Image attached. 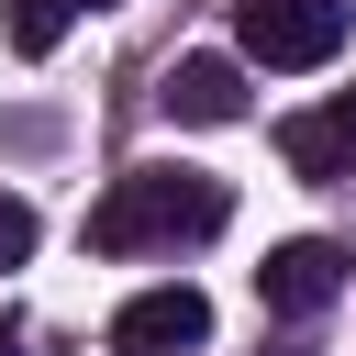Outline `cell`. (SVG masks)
Returning a JSON list of instances; mask_svg holds the SVG:
<instances>
[{"label": "cell", "mask_w": 356, "mask_h": 356, "mask_svg": "<svg viewBox=\"0 0 356 356\" xmlns=\"http://www.w3.org/2000/svg\"><path fill=\"white\" fill-rule=\"evenodd\" d=\"M234 44L256 67H334L345 0H234Z\"/></svg>", "instance_id": "2"}, {"label": "cell", "mask_w": 356, "mask_h": 356, "mask_svg": "<svg viewBox=\"0 0 356 356\" xmlns=\"http://www.w3.org/2000/svg\"><path fill=\"white\" fill-rule=\"evenodd\" d=\"M89 11H100V0H89Z\"/></svg>", "instance_id": "11"}, {"label": "cell", "mask_w": 356, "mask_h": 356, "mask_svg": "<svg viewBox=\"0 0 356 356\" xmlns=\"http://www.w3.org/2000/svg\"><path fill=\"white\" fill-rule=\"evenodd\" d=\"M0 356H22V345H11V334H0Z\"/></svg>", "instance_id": "9"}, {"label": "cell", "mask_w": 356, "mask_h": 356, "mask_svg": "<svg viewBox=\"0 0 356 356\" xmlns=\"http://www.w3.org/2000/svg\"><path fill=\"white\" fill-rule=\"evenodd\" d=\"M345 245L334 234H289V245H267V267H256V300L278 312V323H312V312H334L345 300Z\"/></svg>", "instance_id": "3"}, {"label": "cell", "mask_w": 356, "mask_h": 356, "mask_svg": "<svg viewBox=\"0 0 356 356\" xmlns=\"http://www.w3.org/2000/svg\"><path fill=\"white\" fill-rule=\"evenodd\" d=\"M22 256H33V200L0 189V267H22Z\"/></svg>", "instance_id": "8"}, {"label": "cell", "mask_w": 356, "mask_h": 356, "mask_svg": "<svg viewBox=\"0 0 356 356\" xmlns=\"http://www.w3.org/2000/svg\"><path fill=\"white\" fill-rule=\"evenodd\" d=\"M278 156H289L300 178H356V89L289 111V122H278Z\"/></svg>", "instance_id": "5"}, {"label": "cell", "mask_w": 356, "mask_h": 356, "mask_svg": "<svg viewBox=\"0 0 356 356\" xmlns=\"http://www.w3.org/2000/svg\"><path fill=\"white\" fill-rule=\"evenodd\" d=\"M200 345H211V300H200L189 278L134 289V300L111 312V356H200Z\"/></svg>", "instance_id": "4"}, {"label": "cell", "mask_w": 356, "mask_h": 356, "mask_svg": "<svg viewBox=\"0 0 356 356\" xmlns=\"http://www.w3.org/2000/svg\"><path fill=\"white\" fill-rule=\"evenodd\" d=\"M289 356H300V345H289Z\"/></svg>", "instance_id": "10"}, {"label": "cell", "mask_w": 356, "mask_h": 356, "mask_svg": "<svg viewBox=\"0 0 356 356\" xmlns=\"http://www.w3.org/2000/svg\"><path fill=\"white\" fill-rule=\"evenodd\" d=\"M67 22H78V0H0V44L11 56H56Z\"/></svg>", "instance_id": "7"}, {"label": "cell", "mask_w": 356, "mask_h": 356, "mask_svg": "<svg viewBox=\"0 0 356 356\" xmlns=\"http://www.w3.org/2000/svg\"><path fill=\"white\" fill-rule=\"evenodd\" d=\"M222 222H234V189L211 167H122L89 200V245L100 256H178V245H211Z\"/></svg>", "instance_id": "1"}, {"label": "cell", "mask_w": 356, "mask_h": 356, "mask_svg": "<svg viewBox=\"0 0 356 356\" xmlns=\"http://www.w3.org/2000/svg\"><path fill=\"white\" fill-rule=\"evenodd\" d=\"M156 100H167V122H200V134L211 122H245V67L234 56H178Z\"/></svg>", "instance_id": "6"}]
</instances>
